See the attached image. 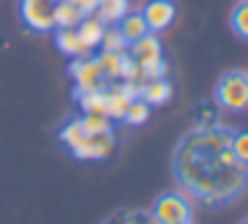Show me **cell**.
<instances>
[{
    "instance_id": "f1b7e54d",
    "label": "cell",
    "mask_w": 248,
    "mask_h": 224,
    "mask_svg": "<svg viewBox=\"0 0 248 224\" xmlns=\"http://www.w3.org/2000/svg\"><path fill=\"white\" fill-rule=\"evenodd\" d=\"M184 224H192V222H184Z\"/></svg>"
},
{
    "instance_id": "5bb4252c",
    "label": "cell",
    "mask_w": 248,
    "mask_h": 224,
    "mask_svg": "<svg viewBox=\"0 0 248 224\" xmlns=\"http://www.w3.org/2000/svg\"><path fill=\"white\" fill-rule=\"evenodd\" d=\"M104 27H107V24H104L102 19H96L93 14H86V16L80 19V24L75 27V30H78V35L83 37V43H86V46L93 51V48H99V43H102Z\"/></svg>"
},
{
    "instance_id": "9a60e30c",
    "label": "cell",
    "mask_w": 248,
    "mask_h": 224,
    "mask_svg": "<svg viewBox=\"0 0 248 224\" xmlns=\"http://www.w3.org/2000/svg\"><path fill=\"white\" fill-rule=\"evenodd\" d=\"M128 11H131L128 0H99L93 16L102 19L104 24H118V21L123 19V14H128Z\"/></svg>"
},
{
    "instance_id": "8fae6325",
    "label": "cell",
    "mask_w": 248,
    "mask_h": 224,
    "mask_svg": "<svg viewBox=\"0 0 248 224\" xmlns=\"http://www.w3.org/2000/svg\"><path fill=\"white\" fill-rule=\"evenodd\" d=\"M221 126V107L214 99H203L192 107V128H216Z\"/></svg>"
},
{
    "instance_id": "7a4b0ae2",
    "label": "cell",
    "mask_w": 248,
    "mask_h": 224,
    "mask_svg": "<svg viewBox=\"0 0 248 224\" xmlns=\"http://www.w3.org/2000/svg\"><path fill=\"white\" fill-rule=\"evenodd\" d=\"M214 101L227 112H248V72L230 69L216 80Z\"/></svg>"
},
{
    "instance_id": "5b68a950",
    "label": "cell",
    "mask_w": 248,
    "mask_h": 224,
    "mask_svg": "<svg viewBox=\"0 0 248 224\" xmlns=\"http://www.w3.org/2000/svg\"><path fill=\"white\" fill-rule=\"evenodd\" d=\"M70 75H72V80H75V94H86V91H96V88H104V85H107V78H104L96 56L72 59Z\"/></svg>"
},
{
    "instance_id": "7402d4cb",
    "label": "cell",
    "mask_w": 248,
    "mask_h": 224,
    "mask_svg": "<svg viewBox=\"0 0 248 224\" xmlns=\"http://www.w3.org/2000/svg\"><path fill=\"white\" fill-rule=\"evenodd\" d=\"M166 75H168V62H166V59L139 64V83H147V80H160V78H166Z\"/></svg>"
},
{
    "instance_id": "7c38bea8",
    "label": "cell",
    "mask_w": 248,
    "mask_h": 224,
    "mask_svg": "<svg viewBox=\"0 0 248 224\" xmlns=\"http://www.w3.org/2000/svg\"><path fill=\"white\" fill-rule=\"evenodd\" d=\"M115 27H118V32L125 37V43H128V46L134 40H139L141 35H147V32H150V30H147L144 16H141L139 11H128V14H123V19H120Z\"/></svg>"
},
{
    "instance_id": "f546056e",
    "label": "cell",
    "mask_w": 248,
    "mask_h": 224,
    "mask_svg": "<svg viewBox=\"0 0 248 224\" xmlns=\"http://www.w3.org/2000/svg\"><path fill=\"white\" fill-rule=\"evenodd\" d=\"M54 3H56V0H54Z\"/></svg>"
},
{
    "instance_id": "277c9868",
    "label": "cell",
    "mask_w": 248,
    "mask_h": 224,
    "mask_svg": "<svg viewBox=\"0 0 248 224\" xmlns=\"http://www.w3.org/2000/svg\"><path fill=\"white\" fill-rule=\"evenodd\" d=\"M54 0H19V19L32 32H54Z\"/></svg>"
},
{
    "instance_id": "ba28073f",
    "label": "cell",
    "mask_w": 248,
    "mask_h": 224,
    "mask_svg": "<svg viewBox=\"0 0 248 224\" xmlns=\"http://www.w3.org/2000/svg\"><path fill=\"white\" fill-rule=\"evenodd\" d=\"M54 43H56V48L70 59H86L93 53L91 48L83 43V37L78 35L75 27H70V30H54Z\"/></svg>"
},
{
    "instance_id": "6da1fadb",
    "label": "cell",
    "mask_w": 248,
    "mask_h": 224,
    "mask_svg": "<svg viewBox=\"0 0 248 224\" xmlns=\"http://www.w3.org/2000/svg\"><path fill=\"white\" fill-rule=\"evenodd\" d=\"M230 128H192L173 149V179L192 200L221 208L248 190V165L232 152Z\"/></svg>"
},
{
    "instance_id": "e0dca14e",
    "label": "cell",
    "mask_w": 248,
    "mask_h": 224,
    "mask_svg": "<svg viewBox=\"0 0 248 224\" xmlns=\"http://www.w3.org/2000/svg\"><path fill=\"white\" fill-rule=\"evenodd\" d=\"M123 53L125 51H99L96 62H99V67H102L107 83L120 80V62H123Z\"/></svg>"
},
{
    "instance_id": "4316f807",
    "label": "cell",
    "mask_w": 248,
    "mask_h": 224,
    "mask_svg": "<svg viewBox=\"0 0 248 224\" xmlns=\"http://www.w3.org/2000/svg\"><path fill=\"white\" fill-rule=\"evenodd\" d=\"M104 224H112V219H107V222H104Z\"/></svg>"
},
{
    "instance_id": "484cf974",
    "label": "cell",
    "mask_w": 248,
    "mask_h": 224,
    "mask_svg": "<svg viewBox=\"0 0 248 224\" xmlns=\"http://www.w3.org/2000/svg\"><path fill=\"white\" fill-rule=\"evenodd\" d=\"M70 3H75L83 14H93V11H96V5H99V0H70Z\"/></svg>"
},
{
    "instance_id": "cb8c5ba5",
    "label": "cell",
    "mask_w": 248,
    "mask_h": 224,
    "mask_svg": "<svg viewBox=\"0 0 248 224\" xmlns=\"http://www.w3.org/2000/svg\"><path fill=\"white\" fill-rule=\"evenodd\" d=\"M109 219H112V224H157L152 219V213H144V211H120Z\"/></svg>"
},
{
    "instance_id": "44dd1931",
    "label": "cell",
    "mask_w": 248,
    "mask_h": 224,
    "mask_svg": "<svg viewBox=\"0 0 248 224\" xmlns=\"http://www.w3.org/2000/svg\"><path fill=\"white\" fill-rule=\"evenodd\" d=\"M230 24L243 40H248V0H240V3L232 8V16H230Z\"/></svg>"
},
{
    "instance_id": "8992f818",
    "label": "cell",
    "mask_w": 248,
    "mask_h": 224,
    "mask_svg": "<svg viewBox=\"0 0 248 224\" xmlns=\"http://www.w3.org/2000/svg\"><path fill=\"white\" fill-rule=\"evenodd\" d=\"M139 14L144 16L147 30L155 32V35H160V32H166L168 27L176 21L179 8H176L173 0H147V3L139 8Z\"/></svg>"
},
{
    "instance_id": "ffe728a7",
    "label": "cell",
    "mask_w": 248,
    "mask_h": 224,
    "mask_svg": "<svg viewBox=\"0 0 248 224\" xmlns=\"http://www.w3.org/2000/svg\"><path fill=\"white\" fill-rule=\"evenodd\" d=\"M99 48H102V51H128V43H125V37L118 32V27L107 24L104 27V35H102Z\"/></svg>"
},
{
    "instance_id": "83f0119b",
    "label": "cell",
    "mask_w": 248,
    "mask_h": 224,
    "mask_svg": "<svg viewBox=\"0 0 248 224\" xmlns=\"http://www.w3.org/2000/svg\"><path fill=\"white\" fill-rule=\"evenodd\" d=\"M243 224H248V219H246V222H243Z\"/></svg>"
},
{
    "instance_id": "3957f363",
    "label": "cell",
    "mask_w": 248,
    "mask_h": 224,
    "mask_svg": "<svg viewBox=\"0 0 248 224\" xmlns=\"http://www.w3.org/2000/svg\"><path fill=\"white\" fill-rule=\"evenodd\" d=\"M192 197L182 190H171L157 195L155 206H152V219L157 224H184L192 222Z\"/></svg>"
},
{
    "instance_id": "4fadbf2b",
    "label": "cell",
    "mask_w": 248,
    "mask_h": 224,
    "mask_svg": "<svg viewBox=\"0 0 248 224\" xmlns=\"http://www.w3.org/2000/svg\"><path fill=\"white\" fill-rule=\"evenodd\" d=\"M83 16H86V14H83L75 3H70V0H56V5H54V27H56V30H70V27H78Z\"/></svg>"
},
{
    "instance_id": "ac0fdd59",
    "label": "cell",
    "mask_w": 248,
    "mask_h": 224,
    "mask_svg": "<svg viewBox=\"0 0 248 224\" xmlns=\"http://www.w3.org/2000/svg\"><path fill=\"white\" fill-rule=\"evenodd\" d=\"M86 136V128H83V123H80V117H75V120H67L64 126L59 128V142L64 144L67 149H75L78 144H80V139Z\"/></svg>"
},
{
    "instance_id": "d4e9b609",
    "label": "cell",
    "mask_w": 248,
    "mask_h": 224,
    "mask_svg": "<svg viewBox=\"0 0 248 224\" xmlns=\"http://www.w3.org/2000/svg\"><path fill=\"white\" fill-rule=\"evenodd\" d=\"M232 152H235V158L240 163L248 165V128L232 133Z\"/></svg>"
},
{
    "instance_id": "30bf717a",
    "label": "cell",
    "mask_w": 248,
    "mask_h": 224,
    "mask_svg": "<svg viewBox=\"0 0 248 224\" xmlns=\"http://www.w3.org/2000/svg\"><path fill=\"white\" fill-rule=\"evenodd\" d=\"M173 96V85L168 78L160 80H147V83H139V99L147 101L150 107H160L166 104L168 99Z\"/></svg>"
},
{
    "instance_id": "52a82bcc",
    "label": "cell",
    "mask_w": 248,
    "mask_h": 224,
    "mask_svg": "<svg viewBox=\"0 0 248 224\" xmlns=\"http://www.w3.org/2000/svg\"><path fill=\"white\" fill-rule=\"evenodd\" d=\"M115 152V131L109 133H86L72 155L80 160H104Z\"/></svg>"
},
{
    "instance_id": "d6986e66",
    "label": "cell",
    "mask_w": 248,
    "mask_h": 224,
    "mask_svg": "<svg viewBox=\"0 0 248 224\" xmlns=\"http://www.w3.org/2000/svg\"><path fill=\"white\" fill-rule=\"evenodd\" d=\"M150 110L152 107L147 104V101L134 99L128 104V110H125V115H123V123H128V126H144V123L150 120Z\"/></svg>"
},
{
    "instance_id": "9c48e42d",
    "label": "cell",
    "mask_w": 248,
    "mask_h": 224,
    "mask_svg": "<svg viewBox=\"0 0 248 224\" xmlns=\"http://www.w3.org/2000/svg\"><path fill=\"white\" fill-rule=\"evenodd\" d=\"M128 53L134 56L136 64L157 62V59H163V43H160V37H157L155 32H147V35H141L139 40L131 43Z\"/></svg>"
},
{
    "instance_id": "603a6c76",
    "label": "cell",
    "mask_w": 248,
    "mask_h": 224,
    "mask_svg": "<svg viewBox=\"0 0 248 224\" xmlns=\"http://www.w3.org/2000/svg\"><path fill=\"white\" fill-rule=\"evenodd\" d=\"M80 123H83V128H86V133H109L115 120L107 115H83Z\"/></svg>"
},
{
    "instance_id": "2e32d148",
    "label": "cell",
    "mask_w": 248,
    "mask_h": 224,
    "mask_svg": "<svg viewBox=\"0 0 248 224\" xmlns=\"http://www.w3.org/2000/svg\"><path fill=\"white\" fill-rule=\"evenodd\" d=\"M107 88V85H104ZM104 88L96 91H86V94H75L78 96V107L83 115H107V104H104Z\"/></svg>"
}]
</instances>
